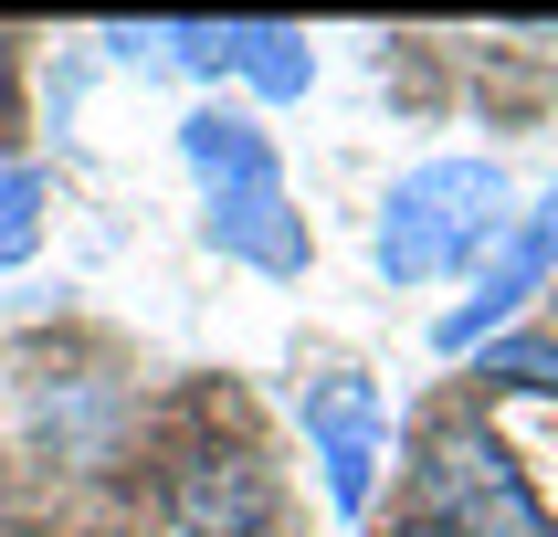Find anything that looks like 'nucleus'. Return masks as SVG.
Instances as JSON below:
<instances>
[{"label":"nucleus","instance_id":"f257e3e1","mask_svg":"<svg viewBox=\"0 0 558 537\" xmlns=\"http://www.w3.org/2000/svg\"><path fill=\"white\" fill-rule=\"evenodd\" d=\"M506 232H517V190H506L496 158H422L379 200L369 264L379 284H442V274H474Z\"/></svg>","mask_w":558,"mask_h":537},{"label":"nucleus","instance_id":"f8f14e48","mask_svg":"<svg viewBox=\"0 0 558 537\" xmlns=\"http://www.w3.org/2000/svg\"><path fill=\"white\" fill-rule=\"evenodd\" d=\"M22 117V53H11V32H0V126Z\"/></svg>","mask_w":558,"mask_h":537},{"label":"nucleus","instance_id":"423d86ee","mask_svg":"<svg viewBox=\"0 0 558 537\" xmlns=\"http://www.w3.org/2000/svg\"><path fill=\"white\" fill-rule=\"evenodd\" d=\"M201 243L221 264H243V274H275V284H295L316 264V232L295 211V190H221V200H201Z\"/></svg>","mask_w":558,"mask_h":537},{"label":"nucleus","instance_id":"ddd939ff","mask_svg":"<svg viewBox=\"0 0 558 537\" xmlns=\"http://www.w3.org/2000/svg\"><path fill=\"white\" fill-rule=\"evenodd\" d=\"M95 537H117V527H95Z\"/></svg>","mask_w":558,"mask_h":537},{"label":"nucleus","instance_id":"39448f33","mask_svg":"<svg viewBox=\"0 0 558 537\" xmlns=\"http://www.w3.org/2000/svg\"><path fill=\"white\" fill-rule=\"evenodd\" d=\"M548 274H558V232H548L537 211H517V232H506V243L474 264V295L433 316V347H442V358H474V347H496L506 327H517V316L548 295Z\"/></svg>","mask_w":558,"mask_h":537},{"label":"nucleus","instance_id":"0eeeda50","mask_svg":"<svg viewBox=\"0 0 558 537\" xmlns=\"http://www.w3.org/2000/svg\"><path fill=\"white\" fill-rule=\"evenodd\" d=\"M180 158H190V180H201V200H221V190H284V158L264 137V117L232 106V95H201L180 117Z\"/></svg>","mask_w":558,"mask_h":537},{"label":"nucleus","instance_id":"7ed1b4c3","mask_svg":"<svg viewBox=\"0 0 558 537\" xmlns=\"http://www.w3.org/2000/svg\"><path fill=\"white\" fill-rule=\"evenodd\" d=\"M284 496H275V464L253 442H180L158 464V537H275Z\"/></svg>","mask_w":558,"mask_h":537},{"label":"nucleus","instance_id":"1a4fd4ad","mask_svg":"<svg viewBox=\"0 0 558 537\" xmlns=\"http://www.w3.org/2000/svg\"><path fill=\"white\" fill-rule=\"evenodd\" d=\"M43 221H53V169L11 158V169H0V274L43 253Z\"/></svg>","mask_w":558,"mask_h":537},{"label":"nucleus","instance_id":"6e6552de","mask_svg":"<svg viewBox=\"0 0 558 537\" xmlns=\"http://www.w3.org/2000/svg\"><path fill=\"white\" fill-rule=\"evenodd\" d=\"M232 74H243L264 106H295V95L316 85V42L295 22H243V42H232Z\"/></svg>","mask_w":558,"mask_h":537},{"label":"nucleus","instance_id":"9b49d317","mask_svg":"<svg viewBox=\"0 0 558 537\" xmlns=\"http://www.w3.org/2000/svg\"><path fill=\"white\" fill-rule=\"evenodd\" d=\"M232 42H243V22H169V74L221 85V74H232Z\"/></svg>","mask_w":558,"mask_h":537},{"label":"nucleus","instance_id":"20e7f679","mask_svg":"<svg viewBox=\"0 0 558 537\" xmlns=\"http://www.w3.org/2000/svg\"><path fill=\"white\" fill-rule=\"evenodd\" d=\"M295 422H306V453H316V485L338 516H369L379 496V453H390V401H379V379L359 369H316L295 390Z\"/></svg>","mask_w":558,"mask_h":537},{"label":"nucleus","instance_id":"9d476101","mask_svg":"<svg viewBox=\"0 0 558 537\" xmlns=\"http://www.w3.org/2000/svg\"><path fill=\"white\" fill-rule=\"evenodd\" d=\"M474 379H506V390H548V401H558V338H496V347H474Z\"/></svg>","mask_w":558,"mask_h":537},{"label":"nucleus","instance_id":"f03ea898","mask_svg":"<svg viewBox=\"0 0 558 537\" xmlns=\"http://www.w3.org/2000/svg\"><path fill=\"white\" fill-rule=\"evenodd\" d=\"M411 496H422V527H433V537H558L548 505L527 496V474L506 464V442L485 432V422H442V432H422Z\"/></svg>","mask_w":558,"mask_h":537}]
</instances>
